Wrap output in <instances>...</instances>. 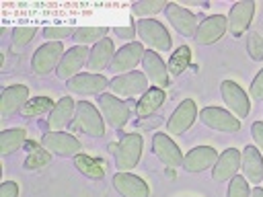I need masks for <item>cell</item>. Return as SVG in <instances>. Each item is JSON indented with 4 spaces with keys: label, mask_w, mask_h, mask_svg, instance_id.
<instances>
[{
    "label": "cell",
    "mask_w": 263,
    "mask_h": 197,
    "mask_svg": "<svg viewBox=\"0 0 263 197\" xmlns=\"http://www.w3.org/2000/svg\"><path fill=\"white\" fill-rule=\"evenodd\" d=\"M228 197H251L249 181L245 176H234L228 187Z\"/></svg>",
    "instance_id": "cell-35"
},
{
    "label": "cell",
    "mask_w": 263,
    "mask_h": 197,
    "mask_svg": "<svg viewBox=\"0 0 263 197\" xmlns=\"http://www.w3.org/2000/svg\"><path fill=\"white\" fill-rule=\"evenodd\" d=\"M166 16L171 21V25L185 37H195L197 33V18L185 10L183 6L179 4H166Z\"/></svg>",
    "instance_id": "cell-14"
},
{
    "label": "cell",
    "mask_w": 263,
    "mask_h": 197,
    "mask_svg": "<svg viewBox=\"0 0 263 197\" xmlns=\"http://www.w3.org/2000/svg\"><path fill=\"white\" fill-rule=\"evenodd\" d=\"M136 35H140V39L152 49H160V51L171 49L168 31L154 18H140L136 23Z\"/></svg>",
    "instance_id": "cell-1"
},
{
    "label": "cell",
    "mask_w": 263,
    "mask_h": 197,
    "mask_svg": "<svg viewBox=\"0 0 263 197\" xmlns=\"http://www.w3.org/2000/svg\"><path fill=\"white\" fill-rule=\"evenodd\" d=\"M240 166L245 172V179L251 183L263 181V158L255 146H247L240 154Z\"/></svg>",
    "instance_id": "cell-21"
},
{
    "label": "cell",
    "mask_w": 263,
    "mask_h": 197,
    "mask_svg": "<svg viewBox=\"0 0 263 197\" xmlns=\"http://www.w3.org/2000/svg\"><path fill=\"white\" fill-rule=\"evenodd\" d=\"M216 160H218L216 148H212V146H197V148H193L183 158V168L187 172H201V170L210 168L212 164H216Z\"/></svg>",
    "instance_id": "cell-13"
},
{
    "label": "cell",
    "mask_w": 263,
    "mask_h": 197,
    "mask_svg": "<svg viewBox=\"0 0 263 197\" xmlns=\"http://www.w3.org/2000/svg\"><path fill=\"white\" fill-rule=\"evenodd\" d=\"M251 96L257 101H263V70L255 76V80L251 84Z\"/></svg>",
    "instance_id": "cell-38"
},
{
    "label": "cell",
    "mask_w": 263,
    "mask_h": 197,
    "mask_svg": "<svg viewBox=\"0 0 263 197\" xmlns=\"http://www.w3.org/2000/svg\"><path fill=\"white\" fill-rule=\"evenodd\" d=\"M88 55H90V51L84 45H76V47L68 49L58 66V76L62 80H72L74 76H78L80 68L88 62Z\"/></svg>",
    "instance_id": "cell-8"
},
{
    "label": "cell",
    "mask_w": 263,
    "mask_h": 197,
    "mask_svg": "<svg viewBox=\"0 0 263 197\" xmlns=\"http://www.w3.org/2000/svg\"><path fill=\"white\" fill-rule=\"evenodd\" d=\"M115 33H117V37H121V39H132V37L136 35V27L129 23L127 27H117Z\"/></svg>",
    "instance_id": "cell-41"
},
{
    "label": "cell",
    "mask_w": 263,
    "mask_h": 197,
    "mask_svg": "<svg viewBox=\"0 0 263 197\" xmlns=\"http://www.w3.org/2000/svg\"><path fill=\"white\" fill-rule=\"evenodd\" d=\"M144 53H146V51H144V47H142L140 43H129V45L121 47V49L115 53L113 62H111L113 72H123V74L132 72V68L138 66V62L144 57Z\"/></svg>",
    "instance_id": "cell-20"
},
{
    "label": "cell",
    "mask_w": 263,
    "mask_h": 197,
    "mask_svg": "<svg viewBox=\"0 0 263 197\" xmlns=\"http://www.w3.org/2000/svg\"><path fill=\"white\" fill-rule=\"evenodd\" d=\"M0 197H18V185L12 183V181L2 183V187H0Z\"/></svg>",
    "instance_id": "cell-39"
},
{
    "label": "cell",
    "mask_w": 263,
    "mask_h": 197,
    "mask_svg": "<svg viewBox=\"0 0 263 197\" xmlns=\"http://www.w3.org/2000/svg\"><path fill=\"white\" fill-rule=\"evenodd\" d=\"M113 60V41L111 39H103L99 41L92 49H90V55H88V62H86V68L92 70V72H99L103 68H107Z\"/></svg>",
    "instance_id": "cell-24"
},
{
    "label": "cell",
    "mask_w": 263,
    "mask_h": 197,
    "mask_svg": "<svg viewBox=\"0 0 263 197\" xmlns=\"http://www.w3.org/2000/svg\"><path fill=\"white\" fill-rule=\"evenodd\" d=\"M53 107L55 105L49 96H35L21 109V113H23V117H37V115H45V113L53 111Z\"/></svg>",
    "instance_id": "cell-30"
},
{
    "label": "cell",
    "mask_w": 263,
    "mask_h": 197,
    "mask_svg": "<svg viewBox=\"0 0 263 197\" xmlns=\"http://www.w3.org/2000/svg\"><path fill=\"white\" fill-rule=\"evenodd\" d=\"M25 137H27V131L23 127H12V129H6L0 133V154L6 156L18 148H23L25 144Z\"/></svg>",
    "instance_id": "cell-26"
},
{
    "label": "cell",
    "mask_w": 263,
    "mask_h": 197,
    "mask_svg": "<svg viewBox=\"0 0 263 197\" xmlns=\"http://www.w3.org/2000/svg\"><path fill=\"white\" fill-rule=\"evenodd\" d=\"M109 84V80L105 76L99 74H78L68 82V88L76 94H97L101 92L105 86Z\"/></svg>",
    "instance_id": "cell-22"
},
{
    "label": "cell",
    "mask_w": 263,
    "mask_h": 197,
    "mask_svg": "<svg viewBox=\"0 0 263 197\" xmlns=\"http://www.w3.org/2000/svg\"><path fill=\"white\" fill-rule=\"evenodd\" d=\"M164 92L160 90V88H148L146 92H144V96L138 101V115L140 117H148V115H152L162 103H164Z\"/></svg>",
    "instance_id": "cell-27"
},
{
    "label": "cell",
    "mask_w": 263,
    "mask_h": 197,
    "mask_svg": "<svg viewBox=\"0 0 263 197\" xmlns=\"http://www.w3.org/2000/svg\"><path fill=\"white\" fill-rule=\"evenodd\" d=\"M152 146H154V152L156 156L166 164V166H183V156H181V150L177 148V144L164 135V133H156L154 140H152Z\"/></svg>",
    "instance_id": "cell-19"
},
{
    "label": "cell",
    "mask_w": 263,
    "mask_h": 197,
    "mask_svg": "<svg viewBox=\"0 0 263 197\" xmlns=\"http://www.w3.org/2000/svg\"><path fill=\"white\" fill-rule=\"evenodd\" d=\"M41 146L58 156H78L80 152V142L74 135L62 131H47L41 137Z\"/></svg>",
    "instance_id": "cell-5"
},
{
    "label": "cell",
    "mask_w": 263,
    "mask_h": 197,
    "mask_svg": "<svg viewBox=\"0 0 263 197\" xmlns=\"http://www.w3.org/2000/svg\"><path fill=\"white\" fill-rule=\"evenodd\" d=\"M99 105H101L103 117L107 119V123H109L111 127H117V129H119V127H123V125L127 123V119H129V109H127V105H125L123 101L115 98L113 94H101Z\"/></svg>",
    "instance_id": "cell-9"
},
{
    "label": "cell",
    "mask_w": 263,
    "mask_h": 197,
    "mask_svg": "<svg viewBox=\"0 0 263 197\" xmlns=\"http://www.w3.org/2000/svg\"><path fill=\"white\" fill-rule=\"evenodd\" d=\"M72 117H74V103H72V98L64 96V98H60L55 103L53 111L49 113L47 125H49L51 131H58V129H64L72 121Z\"/></svg>",
    "instance_id": "cell-25"
},
{
    "label": "cell",
    "mask_w": 263,
    "mask_h": 197,
    "mask_svg": "<svg viewBox=\"0 0 263 197\" xmlns=\"http://www.w3.org/2000/svg\"><path fill=\"white\" fill-rule=\"evenodd\" d=\"M226 27H228V21L224 14H214V16H208L199 27H197V33H195V41L199 45H210V43H216L224 33H226Z\"/></svg>",
    "instance_id": "cell-12"
},
{
    "label": "cell",
    "mask_w": 263,
    "mask_h": 197,
    "mask_svg": "<svg viewBox=\"0 0 263 197\" xmlns=\"http://www.w3.org/2000/svg\"><path fill=\"white\" fill-rule=\"evenodd\" d=\"M113 187L119 195L123 197H148L150 189L148 185L136 176V174H129V172H119L113 176Z\"/></svg>",
    "instance_id": "cell-17"
},
{
    "label": "cell",
    "mask_w": 263,
    "mask_h": 197,
    "mask_svg": "<svg viewBox=\"0 0 263 197\" xmlns=\"http://www.w3.org/2000/svg\"><path fill=\"white\" fill-rule=\"evenodd\" d=\"M105 33H107L105 27H80V29H76L72 33V37H74V41L78 45H86V43H95L97 45L99 41L105 39Z\"/></svg>",
    "instance_id": "cell-29"
},
{
    "label": "cell",
    "mask_w": 263,
    "mask_h": 197,
    "mask_svg": "<svg viewBox=\"0 0 263 197\" xmlns=\"http://www.w3.org/2000/svg\"><path fill=\"white\" fill-rule=\"evenodd\" d=\"M74 164H76V168H78L82 174H86L88 179H103V174H105V170H103L101 162H99V160H95L92 156L78 154V156L74 158Z\"/></svg>",
    "instance_id": "cell-28"
},
{
    "label": "cell",
    "mask_w": 263,
    "mask_h": 197,
    "mask_svg": "<svg viewBox=\"0 0 263 197\" xmlns=\"http://www.w3.org/2000/svg\"><path fill=\"white\" fill-rule=\"evenodd\" d=\"M220 90H222L224 103L228 105V109H230L236 117H247V115H249V111H251L249 96H247V92H245L236 82L224 80L222 86H220Z\"/></svg>",
    "instance_id": "cell-7"
},
{
    "label": "cell",
    "mask_w": 263,
    "mask_h": 197,
    "mask_svg": "<svg viewBox=\"0 0 263 197\" xmlns=\"http://www.w3.org/2000/svg\"><path fill=\"white\" fill-rule=\"evenodd\" d=\"M253 12H255V2H249V0L236 2L230 8V16H228V29H230V33L236 35V37L242 35L249 29L251 21H253Z\"/></svg>",
    "instance_id": "cell-15"
},
{
    "label": "cell",
    "mask_w": 263,
    "mask_h": 197,
    "mask_svg": "<svg viewBox=\"0 0 263 197\" xmlns=\"http://www.w3.org/2000/svg\"><path fill=\"white\" fill-rule=\"evenodd\" d=\"M62 57H64V47H62V43H60V41H49V43L41 45V47L35 51L33 62H31L33 72L39 74V76L49 74L53 68L58 70Z\"/></svg>",
    "instance_id": "cell-4"
},
{
    "label": "cell",
    "mask_w": 263,
    "mask_h": 197,
    "mask_svg": "<svg viewBox=\"0 0 263 197\" xmlns=\"http://www.w3.org/2000/svg\"><path fill=\"white\" fill-rule=\"evenodd\" d=\"M249 53L253 60H263V39L259 33L249 35Z\"/></svg>",
    "instance_id": "cell-36"
},
{
    "label": "cell",
    "mask_w": 263,
    "mask_h": 197,
    "mask_svg": "<svg viewBox=\"0 0 263 197\" xmlns=\"http://www.w3.org/2000/svg\"><path fill=\"white\" fill-rule=\"evenodd\" d=\"M29 88L23 86V84H14V86H8L4 92H2V98H0V115L2 117H10L14 111L23 109L29 101Z\"/></svg>",
    "instance_id": "cell-18"
},
{
    "label": "cell",
    "mask_w": 263,
    "mask_h": 197,
    "mask_svg": "<svg viewBox=\"0 0 263 197\" xmlns=\"http://www.w3.org/2000/svg\"><path fill=\"white\" fill-rule=\"evenodd\" d=\"M109 86H111L113 94H119V96H134V94H142L148 90L146 76L142 72H134V70L113 78L109 82Z\"/></svg>",
    "instance_id": "cell-6"
},
{
    "label": "cell",
    "mask_w": 263,
    "mask_h": 197,
    "mask_svg": "<svg viewBox=\"0 0 263 197\" xmlns=\"http://www.w3.org/2000/svg\"><path fill=\"white\" fill-rule=\"evenodd\" d=\"M199 117H201V121H203L208 127L218 129V131L234 133V131L240 129V121H238L234 115H230L228 111L218 109V107H205Z\"/></svg>",
    "instance_id": "cell-10"
},
{
    "label": "cell",
    "mask_w": 263,
    "mask_h": 197,
    "mask_svg": "<svg viewBox=\"0 0 263 197\" xmlns=\"http://www.w3.org/2000/svg\"><path fill=\"white\" fill-rule=\"evenodd\" d=\"M37 29L35 27H16L14 33H12V45L18 49V47H25L33 37H35Z\"/></svg>",
    "instance_id": "cell-34"
},
{
    "label": "cell",
    "mask_w": 263,
    "mask_h": 197,
    "mask_svg": "<svg viewBox=\"0 0 263 197\" xmlns=\"http://www.w3.org/2000/svg\"><path fill=\"white\" fill-rule=\"evenodd\" d=\"M195 115H197L195 101H193V98H185V101L175 109V113L171 115V119H168V123H166V131H168V133H175V135L187 131V129L193 125Z\"/></svg>",
    "instance_id": "cell-11"
},
{
    "label": "cell",
    "mask_w": 263,
    "mask_h": 197,
    "mask_svg": "<svg viewBox=\"0 0 263 197\" xmlns=\"http://www.w3.org/2000/svg\"><path fill=\"white\" fill-rule=\"evenodd\" d=\"M189 60H191V49L187 45H181L173 55H171V62H168V72L179 76L181 72H185V68L189 66Z\"/></svg>",
    "instance_id": "cell-32"
},
{
    "label": "cell",
    "mask_w": 263,
    "mask_h": 197,
    "mask_svg": "<svg viewBox=\"0 0 263 197\" xmlns=\"http://www.w3.org/2000/svg\"><path fill=\"white\" fill-rule=\"evenodd\" d=\"M251 197H263V189H261V187L253 189V191H251Z\"/></svg>",
    "instance_id": "cell-42"
},
{
    "label": "cell",
    "mask_w": 263,
    "mask_h": 197,
    "mask_svg": "<svg viewBox=\"0 0 263 197\" xmlns=\"http://www.w3.org/2000/svg\"><path fill=\"white\" fill-rule=\"evenodd\" d=\"M251 133H253V140H255V144L263 150V123L261 121H257V123H253V127H251Z\"/></svg>",
    "instance_id": "cell-40"
},
{
    "label": "cell",
    "mask_w": 263,
    "mask_h": 197,
    "mask_svg": "<svg viewBox=\"0 0 263 197\" xmlns=\"http://www.w3.org/2000/svg\"><path fill=\"white\" fill-rule=\"evenodd\" d=\"M142 64H144V72L150 82H154L156 86L168 84V68L164 66V62L158 57L156 51H146L142 57Z\"/></svg>",
    "instance_id": "cell-23"
},
{
    "label": "cell",
    "mask_w": 263,
    "mask_h": 197,
    "mask_svg": "<svg viewBox=\"0 0 263 197\" xmlns=\"http://www.w3.org/2000/svg\"><path fill=\"white\" fill-rule=\"evenodd\" d=\"M29 156L25 160V166L29 170H35V168H41L45 164H49V152L45 148H39L35 142H29Z\"/></svg>",
    "instance_id": "cell-31"
},
{
    "label": "cell",
    "mask_w": 263,
    "mask_h": 197,
    "mask_svg": "<svg viewBox=\"0 0 263 197\" xmlns=\"http://www.w3.org/2000/svg\"><path fill=\"white\" fill-rule=\"evenodd\" d=\"M142 156V137L140 133H127L115 148V166L125 172L132 170Z\"/></svg>",
    "instance_id": "cell-3"
},
{
    "label": "cell",
    "mask_w": 263,
    "mask_h": 197,
    "mask_svg": "<svg viewBox=\"0 0 263 197\" xmlns=\"http://www.w3.org/2000/svg\"><path fill=\"white\" fill-rule=\"evenodd\" d=\"M72 127L76 131H84V133L95 135V137H101L105 133V125H103V119H101L99 111L90 103H86V101H80L76 105Z\"/></svg>",
    "instance_id": "cell-2"
},
{
    "label": "cell",
    "mask_w": 263,
    "mask_h": 197,
    "mask_svg": "<svg viewBox=\"0 0 263 197\" xmlns=\"http://www.w3.org/2000/svg\"><path fill=\"white\" fill-rule=\"evenodd\" d=\"M162 8H166L164 0H142V2H136L132 6L136 16H152V14H156Z\"/></svg>",
    "instance_id": "cell-33"
},
{
    "label": "cell",
    "mask_w": 263,
    "mask_h": 197,
    "mask_svg": "<svg viewBox=\"0 0 263 197\" xmlns=\"http://www.w3.org/2000/svg\"><path fill=\"white\" fill-rule=\"evenodd\" d=\"M70 33H74L70 27H47L45 29V37L47 39H53V41H60V39H66Z\"/></svg>",
    "instance_id": "cell-37"
},
{
    "label": "cell",
    "mask_w": 263,
    "mask_h": 197,
    "mask_svg": "<svg viewBox=\"0 0 263 197\" xmlns=\"http://www.w3.org/2000/svg\"><path fill=\"white\" fill-rule=\"evenodd\" d=\"M240 168V152L234 148H228L226 152H222L214 164L212 176L214 181H228L236 176V170Z\"/></svg>",
    "instance_id": "cell-16"
}]
</instances>
